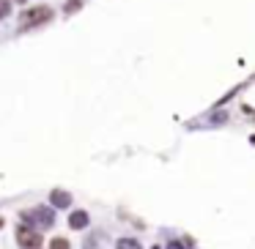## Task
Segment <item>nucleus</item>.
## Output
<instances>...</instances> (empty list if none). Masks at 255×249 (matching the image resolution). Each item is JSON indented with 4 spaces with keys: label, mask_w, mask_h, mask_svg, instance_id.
<instances>
[{
    "label": "nucleus",
    "mask_w": 255,
    "mask_h": 249,
    "mask_svg": "<svg viewBox=\"0 0 255 249\" xmlns=\"http://www.w3.org/2000/svg\"><path fill=\"white\" fill-rule=\"evenodd\" d=\"M8 14V0H0V17H6Z\"/></svg>",
    "instance_id": "obj_8"
},
{
    "label": "nucleus",
    "mask_w": 255,
    "mask_h": 249,
    "mask_svg": "<svg viewBox=\"0 0 255 249\" xmlns=\"http://www.w3.org/2000/svg\"><path fill=\"white\" fill-rule=\"evenodd\" d=\"M118 249H140V244L134 241V238H121V241H118Z\"/></svg>",
    "instance_id": "obj_6"
},
{
    "label": "nucleus",
    "mask_w": 255,
    "mask_h": 249,
    "mask_svg": "<svg viewBox=\"0 0 255 249\" xmlns=\"http://www.w3.org/2000/svg\"><path fill=\"white\" fill-rule=\"evenodd\" d=\"M50 249H69V241H66V238H52Z\"/></svg>",
    "instance_id": "obj_7"
},
{
    "label": "nucleus",
    "mask_w": 255,
    "mask_h": 249,
    "mask_svg": "<svg viewBox=\"0 0 255 249\" xmlns=\"http://www.w3.org/2000/svg\"><path fill=\"white\" fill-rule=\"evenodd\" d=\"M69 225H72L74 230H83V227L88 225V214H85V211H74V214L69 216Z\"/></svg>",
    "instance_id": "obj_5"
},
{
    "label": "nucleus",
    "mask_w": 255,
    "mask_h": 249,
    "mask_svg": "<svg viewBox=\"0 0 255 249\" xmlns=\"http://www.w3.org/2000/svg\"><path fill=\"white\" fill-rule=\"evenodd\" d=\"M170 249H181V247H178V244H170Z\"/></svg>",
    "instance_id": "obj_10"
},
{
    "label": "nucleus",
    "mask_w": 255,
    "mask_h": 249,
    "mask_svg": "<svg viewBox=\"0 0 255 249\" xmlns=\"http://www.w3.org/2000/svg\"><path fill=\"white\" fill-rule=\"evenodd\" d=\"M50 19H52V8L36 6V8H30V11H25L22 17H19V25H22V28H33V25L50 22Z\"/></svg>",
    "instance_id": "obj_1"
},
{
    "label": "nucleus",
    "mask_w": 255,
    "mask_h": 249,
    "mask_svg": "<svg viewBox=\"0 0 255 249\" xmlns=\"http://www.w3.org/2000/svg\"><path fill=\"white\" fill-rule=\"evenodd\" d=\"M77 8H80V3H77V0H72V3L66 6V11H77Z\"/></svg>",
    "instance_id": "obj_9"
},
{
    "label": "nucleus",
    "mask_w": 255,
    "mask_h": 249,
    "mask_svg": "<svg viewBox=\"0 0 255 249\" xmlns=\"http://www.w3.org/2000/svg\"><path fill=\"white\" fill-rule=\"evenodd\" d=\"M0 227H3V219H0Z\"/></svg>",
    "instance_id": "obj_11"
},
{
    "label": "nucleus",
    "mask_w": 255,
    "mask_h": 249,
    "mask_svg": "<svg viewBox=\"0 0 255 249\" xmlns=\"http://www.w3.org/2000/svg\"><path fill=\"white\" fill-rule=\"evenodd\" d=\"M17 3H25V0H17Z\"/></svg>",
    "instance_id": "obj_12"
},
{
    "label": "nucleus",
    "mask_w": 255,
    "mask_h": 249,
    "mask_svg": "<svg viewBox=\"0 0 255 249\" xmlns=\"http://www.w3.org/2000/svg\"><path fill=\"white\" fill-rule=\"evenodd\" d=\"M50 200H52V205H58V208H66V205L72 203V194H69V192H61V189H55V192L50 194Z\"/></svg>",
    "instance_id": "obj_4"
},
{
    "label": "nucleus",
    "mask_w": 255,
    "mask_h": 249,
    "mask_svg": "<svg viewBox=\"0 0 255 249\" xmlns=\"http://www.w3.org/2000/svg\"><path fill=\"white\" fill-rule=\"evenodd\" d=\"M22 219L25 222H33L39 227H50L55 222V214L50 208H30V211H22Z\"/></svg>",
    "instance_id": "obj_2"
},
{
    "label": "nucleus",
    "mask_w": 255,
    "mask_h": 249,
    "mask_svg": "<svg viewBox=\"0 0 255 249\" xmlns=\"http://www.w3.org/2000/svg\"><path fill=\"white\" fill-rule=\"evenodd\" d=\"M17 241H19V247H22V249H39L41 247V236L36 230H30L28 225H22L17 230Z\"/></svg>",
    "instance_id": "obj_3"
}]
</instances>
